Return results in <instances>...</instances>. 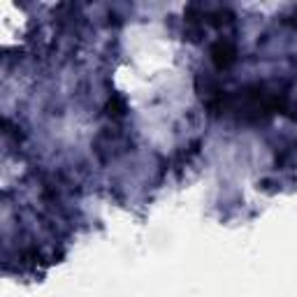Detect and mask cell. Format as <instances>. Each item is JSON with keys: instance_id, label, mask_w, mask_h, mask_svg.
<instances>
[{"instance_id": "obj_1", "label": "cell", "mask_w": 297, "mask_h": 297, "mask_svg": "<svg viewBox=\"0 0 297 297\" xmlns=\"http://www.w3.org/2000/svg\"><path fill=\"white\" fill-rule=\"evenodd\" d=\"M232 56H235V51L227 44H218L216 49H214V58H216L218 65H227V63L232 61Z\"/></svg>"}]
</instances>
